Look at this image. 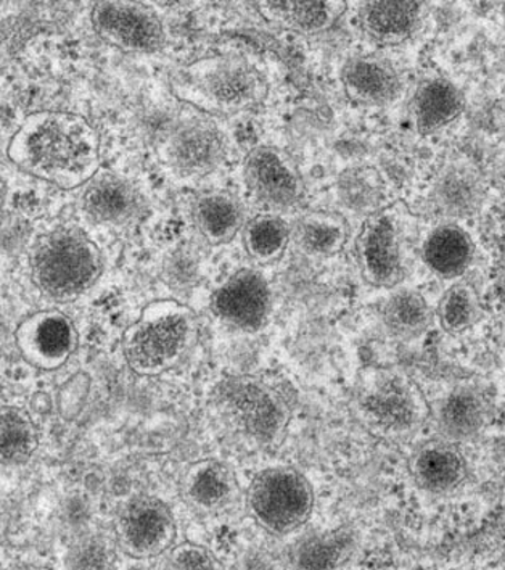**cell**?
Returning <instances> with one entry per match:
<instances>
[{"label": "cell", "instance_id": "6da1fadb", "mask_svg": "<svg viewBox=\"0 0 505 570\" xmlns=\"http://www.w3.org/2000/svg\"><path fill=\"white\" fill-rule=\"evenodd\" d=\"M7 157L32 178L71 190L99 175L102 139L96 126L82 115L34 111L18 126Z\"/></svg>", "mask_w": 505, "mask_h": 570}, {"label": "cell", "instance_id": "7a4b0ae2", "mask_svg": "<svg viewBox=\"0 0 505 570\" xmlns=\"http://www.w3.org/2000/svg\"><path fill=\"white\" fill-rule=\"evenodd\" d=\"M172 96L211 117L247 114L265 102L268 81L241 56H209L179 65L169 75Z\"/></svg>", "mask_w": 505, "mask_h": 570}, {"label": "cell", "instance_id": "3957f363", "mask_svg": "<svg viewBox=\"0 0 505 570\" xmlns=\"http://www.w3.org/2000/svg\"><path fill=\"white\" fill-rule=\"evenodd\" d=\"M197 315L186 303L150 302L122 334V356L129 370L155 377L175 370L197 342Z\"/></svg>", "mask_w": 505, "mask_h": 570}, {"label": "cell", "instance_id": "277c9868", "mask_svg": "<svg viewBox=\"0 0 505 570\" xmlns=\"http://www.w3.org/2000/svg\"><path fill=\"white\" fill-rule=\"evenodd\" d=\"M32 283L44 297L70 303L89 292L103 273V256L88 234L73 226L47 230L30 252Z\"/></svg>", "mask_w": 505, "mask_h": 570}, {"label": "cell", "instance_id": "5b68a950", "mask_svg": "<svg viewBox=\"0 0 505 570\" xmlns=\"http://www.w3.org/2000/svg\"><path fill=\"white\" fill-rule=\"evenodd\" d=\"M314 501L311 482L290 465L263 469L247 489V508L253 521L274 535L301 529L313 515Z\"/></svg>", "mask_w": 505, "mask_h": 570}, {"label": "cell", "instance_id": "8992f818", "mask_svg": "<svg viewBox=\"0 0 505 570\" xmlns=\"http://www.w3.org/2000/svg\"><path fill=\"white\" fill-rule=\"evenodd\" d=\"M216 402L244 434L274 443L287 431L290 410L284 396L255 375H229L216 387Z\"/></svg>", "mask_w": 505, "mask_h": 570}, {"label": "cell", "instance_id": "52a82bcc", "mask_svg": "<svg viewBox=\"0 0 505 570\" xmlns=\"http://www.w3.org/2000/svg\"><path fill=\"white\" fill-rule=\"evenodd\" d=\"M226 137L205 118L176 120L158 137L157 154L172 175L182 179L208 176L226 158Z\"/></svg>", "mask_w": 505, "mask_h": 570}, {"label": "cell", "instance_id": "ba28073f", "mask_svg": "<svg viewBox=\"0 0 505 570\" xmlns=\"http://www.w3.org/2000/svg\"><path fill=\"white\" fill-rule=\"evenodd\" d=\"M178 524L171 508L154 495H136L121 504L115 518V540L122 554L149 561L168 554L176 544Z\"/></svg>", "mask_w": 505, "mask_h": 570}, {"label": "cell", "instance_id": "9c48e42d", "mask_svg": "<svg viewBox=\"0 0 505 570\" xmlns=\"http://www.w3.org/2000/svg\"><path fill=\"white\" fill-rule=\"evenodd\" d=\"M90 21L97 36L121 52L149 56L165 45L160 17L143 3L122 0L97 2Z\"/></svg>", "mask_w": 505, "mask_h": 570}, {"label": "cell", "instance_id": "30bf717a", "mask_svg": "<svg viewBox=\"0 0 505 570\" xmlns=\"http://www.w3.org/2000/svg\"><path fill=\"white\" fill-rule=\"evenodd\" d=\"M13 337L21 358L44 373L59 371L78 348L73 321L60 309H39L23 317Z\"/></svg>", "mask_w": 505, "mask_h": 570}, {"label": "cell", "instance_id": "8fae6325", "mask_svg": "<svg viewBox=\"0 0 505 570\" xmlns=\"http://www.w3.org/2000/svg\"><path fill=\"white\" fill-rule=\"evenodd\" d=\"M209 308L232 330L261 331L269 321V283L259 271H237L212 292Z\"/></svg>", "mask_w": 505, "mask_h": 570}, {"label": "cell", "instance_id": "7c38bea8", "mask_svg": "<svg viewBox=\"0 0 505 570\" xmlns=\"http://www.w3.org/2000/svg\"><path fill=\"white\" fill-rule=\"evenodd\" d=\"M244 178L256 200L270 210H291L301 200L297 168L277 147H255L245 158Z\"/></svg>", "mask_w": 505, "mask_h": 570}, {"label": "cell", "instance_id": "4fadbf2b", "mask_svg": "<svg viewBox=\"0 0 505 570\" xmlns=\"http://www.w3.org/2000/svg\"><path fill=\"white\" fill-rule=\"evenodd\" d=\"M81 210L93 225L122 227L139 222L146 205L129 180L100 171L82 190Z\"/></svg>", "mask_w": 505, "mask_h": 570}, {"label": "cell", "instance_id": "5bb4252c", "mask_svg": "<svg viewBox=\"0 0 505 570\" xmlns=\"http://www.w3.org/2000/svg\"><path fill=\"white\" fill-rule=\"evenodd\" d=\"M357 258L367 283L389 287L402 279L398 234L387 215L372 216L357 239Z\"/></svg>", "mask_w": 505, "mask_h": 570}, {"label": "cell", "instance_id": "9a60e30c", "mask_svg": "<svg viewBox=\"0 0 505 570\" xmlns=\"http://www.w3.org/2000/svg\"><path fill=\"white\" fill-rule=\"evenodd\" d=\"M184 500L194 510L215 512L229 507L237 497L236 474L222 461L205 458L195 461L184 472L180 482Z\"/></svg>", "mask_w": 505, "mask_h": 570}, {"label": "cell", "instance_id": "2e32d148", "mask_svg": "<svg viewBox=\"0 0 505 570\" xmlns=\"http://www.w3.org/2000/svg\"><path fill=\"white\" fill-rule=\"evenodd\" d=\"M467 465L453 443H428L413 460L417 485L433 495L453 492L464 482Z\"/></svg>", "mask_w": 505, "mask_h": 570}, {"label": "cell", "instance_id": "e0dca14e", "mask_svg": "<svg viewBox=\"0 0 505 570\" xmlns=\"http://www.w3.org/2000/svg\"><path fill=\"white\" fill-rule=\"evenodd\" d=\"M256 9L268 23L313 35V32L327 30L335 23L343 12V3L265 0L256 3Z\"/></svg>", "mask_w": 505, "mask_h": 570}, {"label": "cell", "instance_id": "ac0fdd59", "mask_svg": "<svg viewBox=\"0 0 505 570\" xmlns=\"http://www.w3.org/2000/svg\"><path fill=\"white\" fill-rule=\"evenodd\" d=\"M194 222L200 236L209 245L232 240L244 226V208L227 193H205L194 204Z\"/></svg>", "mask_w": 505, "mask_h": 570}, {"label": "cell", "instance_id": "d6986e66", "mask_svg": "<svg viewBox=\"0 0 505 570\" xmlns=\"http://www.w3.org/2000/svg\"><path fill=\"white\" fill-rule=\"evenodd\" d=\"M355 550L353 533L346 529L311 533L291 551L294 570H340Z\"/></svg>", "mask_w": 505, "mask_h": 570}, {"label": "cell", "instance_id": "ffe728a7", "mask_svg": "<svg viewBox=\"0 0 505 570\" xmlns=\"http://www.w3.org/2000/svg\"><path fill=\"white\" fill-rule=\"evenodd\" d=\"M485 421V403L475 392H450L439 406L438 425L449 442L472 439L482 431Z\"/></svg>", "mask_w": 505, "mask_h": 570}, {"label": "cell", "instance_id": "44dd1931", "mask_svg": "<svg viewBox=\"0 0 505 570\" xmlns=\"http://www.w3.org/2000/svg\"><path fill=\"white\" fill-rule=\"evenodd\" d=\"M39 446V432L31 414L20 406L0 411V454L3 465H21L31 460Z\"/></svg>", "mask_w": 505, "mask_h": 570}, {"label": "cell", "instance_id": "7402d4cb", "mask_svg": "<svg viewBox=\"0 0 505 570\" xmlns=\"http://www.w3.org/2000/svg\"><path fill=\"white\" fill-rule=\"evenodd\" d=\"M290 226L277 215H259L244 227V245L248 258L259 266L283 258L290 242Z\"/></svg>", "mask_w": 505, "mask_h": 570}, {"label": "cell", "instance_id": "603a6c76", "mask_svg": "<svg viewBox=\"0 0 505 570\" xmlns=\"http://www.w3.org/2000/svg\"><path fill=\"white\" fill-rule=\"evenodd\" d=\"M346 94L359 104H380L393 96L395 79L380 61L353 59L343 70Z\"/></svg>", "mask_w": 505, "mask_h": 570}, {"label": "cell", "instance_id": "cb8c5ba5", "mask_svg": "<svg viewBox=\"0 0 505 570\" xmlns=\"http://www.w3.org/2000/svg\"><path fill=\"white\" fill-rule=\"evenodd\" d=\"M424 256L433 273L442 277H456L471 263V242L459 229L443 227L428 239Z\"/></svg>", "mask_w": 505, "mask_h": 570}, {"label": "cell", "instance_id": "d4e9b609", "mask_svg": "<svg viewBox=\"0 0 505 570\" xmlns=\"http://www.w3.org/2000/svg\"><path fill=\"white\" fill-rule=\"evenodd\" d=\"M119 547L117 540L99 532L76 537L65 554L67 570H117Z\"/></svg>", "mask_w": 505, "mask_h": 570}, {"label": "cell", "instance_id": "484cf974", "mask_svg": "<svg viewBox=\"0 0 505 570\" xmlns=\"http://www.w3.org/2000/svg\"><path fill=\"white\" fill-rule=\"evenodd\" d=\"M297 236L303 250L311 255H331L346 239L345 222L330 213H309L298 222Z\"/></svg>", "mask_w": 505, "mask_h": 570}, {"label": "cell", "instance_id": "4316f807", "mask_svg": "<svg viewBox=\"0 0 505 570\" xmlns=\"http://www.w3.org/2000/svg\"><path fill=\"white\" fill-rule=\"evenodd\" d=\"M417 121L424 131L442 128L461 111V99L447 82H428L417 97Z\"/></svg>", "mask_w": 505, "mask_h": 570}, {"label": "cell", "instance_id": "83f0119b", "mask_svg": "<svg viewBox=\"0 0 505 570\" xmlns=\"http://www.w3.org/2000/svg\"><path fill=\"white\" fill-rule=\"evenodd\" d=\"M420 6L416 2H372L367 6L364 23L378 39L406 35L414 27Z\"/></svg>", "mask_w": 505, "mask_h": 570}, {"label": "cell", "instance_id": "f1b7e54d", "mask_svg": "<svg viewBox=\"0 0 505 570\" xmlns=\"http://www.w3.org/2000/svg\"><path fill=\"white\" fill-rule=\"evenodd\" d=\"M385 323L395 334L413 337L430 323V308L416 292L402 291L385 305Z\"/></svg>", "mask_w": 505, "mask_h": 570}, {"label": "cell", "instance_id": "f546056e", "mask_svg": "<svg viewBox=\"0 0 505 570\" xmlns=\"http://www.w3.org/2000/svg\"><path fill=\"white\" fill-rule=\"evenodd\" d=\"M338 186L343 204L353 210L360 212L374 207L378 197L377 183L370 169L355 168L343 173Z\"/></svg>", "mask_w": 505, "mask_h": 570}, {"label": "cell", "instance_id": "4dcf8cb0", "mask_svg": "<svg viewBox=\"0 0 505 570\" xmlns=\"http://www.w3.org/2000/svg\"><path fill=\"white\" fill-rule=\"evenodd\" d=\"M165 570H222V566L204 544L182 541L169 550Z\"/></svg>", "mask_w": 505, "mask_h": 570}, {"label": "cell", "instance_id": "1f68e13d", "mask_svg": "<svg viewBox=\"0 0 505 570\" xmlns=\"http://www.w3.org/2000/svg\"><path fill=\"white\" fill-rule=\"evenodd\" d=\"M475 315V301L471 291L454 287L443 298L439 317L447 331H462L472 323Z\"/></svg>", "mask_w": 505, "mask_h": 570}, {"label": "cell", "instance_id": "d6a6232c", "mask_svg": "<svg viewBox=\"0 0 505 570\" xmlns=\"http://www.w3.org/2000/svg\"><path fill=\"white\" fill-rule=\"evenodd\" d=\"M90 387H92V381L90 375L86 373H78L71 375L59 391L57 396V407H59V414L61 420L75 421L81 416L90 395Z\"/></svg>", "mask_w": 505, "mask_h": 570}, {"label": "cell", "instance_id": "836d02e7", "mask_svg": "<svg viewBox=\"0 0 505 570\" xmlns=\"http://www.w3.org/2000/svg\"><path fill=\"white\" fill-rule=\"evenodd\" d=\"M474 183L467 178H461V176H450L445 183V200L450 208L467 207L472 200H474V190H472Z\"/></svg>", "mask_w": 505, "mask_h": 570}, {"label": "cell", "instance_id": "e575fe53", "mask_svg": "<svg viewBox=\"0 0 505 570\" xmlns=\"http://www.w3.org/2000/svg\"><path fill=\"white\" fill-rule=\"evenodd\" d=\"M122 570H154V569L149 568V566H146V564H135V566H129V568H126Z\"/></svg>", "mask_w": 505, "mask_h": 570}, {"label": "cell", "instance_id": "d590c367", "mask_svg": "<svg viewBox=\"0 0 505 570\" xmlns=\"http://www.w3.org/2000/svg\"><path fill=\"white\" fill-rule=\"evenodd\" d=\"M28 570H46V569H28Z\"/></svg>", "mask_w": 505, "mask_h": 570}]
</instances>
